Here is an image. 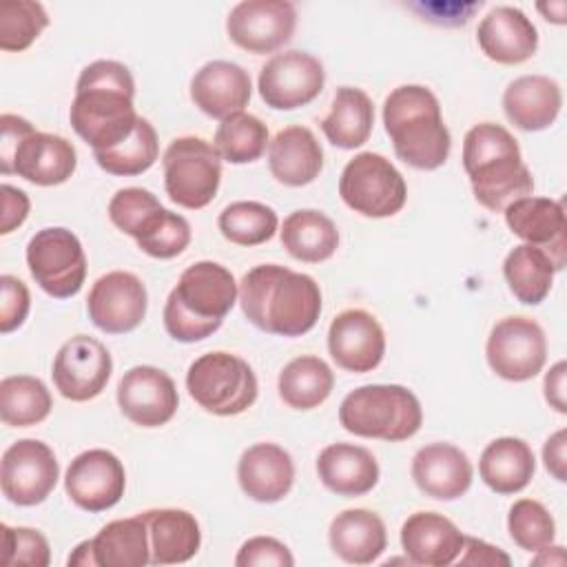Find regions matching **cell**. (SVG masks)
Returning a JSON list of instances; mask_svg holds the SVG:
<instances>
[{
  "mask_svg": "<svg viewBox=\"0 0 567 567\" xmlns=\"http://www.w3.org/2000/svg\"><path fill=\"white\" fill-rule=\"evenodd\" d=\"M135 80L117 60H95L80 71L69 120L73 131L93 148L111 151L126 142L140 115L135 113Z\"/></svg>",
  "mask_w": 567,
  "mask_h": 567,
  "instance_id": "obj_1",
  "label": "cell"
},
{
  "mask_svg": "<svg viewBox=\"0 0 567 567\" xmlns=\"http://www.w3.org/2000/svg\"><path fill=\"white\" fill-rule=\"evenodd\" d=\"M239 306L246 319L268 334L301 337L321 315V288L306 275L279 264H261L239 281Z\"/></svg>",
  "mask_w": 567,
  "mask_h": 567,
  "instance_id": "obj_2",
  "label": "cell"
},
{
  "mask_svg": "<svg viewBox=\"0 0 567 567\" xmlns=\"http://www.w3.org/2000/svg\"><path fill=\"white\" fill-rule=\"evenodd\" d=\"M463 168L476 202L492 213H503L512 202L534 190L516 137L494 122H481L465 133Z\"/></svg>",
  "mask_w": 567,
  "mask_h": 567,
  "instance_id": "obj_3",
  "label": "cell"
},
{
  "mask_svg": "<svg viewBox=\"0 0 567 567\" xmlns=\"http://www.w3.org/2000/svg\"><path fill=\"white\" fill-rule=\"evenodd\" d=\"M239 299V284L217 261L188 266L164 306V328L182 343H195L219 330L224 317Z\"/></svg>",
  "mask_w": 567,
  "mask_h": 567,
  "instance_id": "obj_4",
  "label": "cell"
},
{
  "mask_svg": "<svg viewBox=\"0 0 567 567\" xmlns=\"http://www.w3.org/2000/svg\"><path fill=\"white\" fill-rule=\"evenodd\" d=\"M383 126L401 162L416 171H434L450 157L452 135L436 95L421 84H403L383 102Z\"/></svg>",
  "mask_w": 567,
  "mask_h": 567,
  "instance_id": "obj_5",
  "label": "cell"
},
{
  "mask_svg": "<svg viewBox=\"0 0 567 567\" xmlns=\"http://www.w3.org/2000/svg\"><path fill=\"white\" fill-rule=\"evenodd\" d=\"M0 173L18 175L38 186L64 184L78 166L75 146L55 133L35 131L20 115H0Z\"/></svg>",
  "mask_w": 567,
  "mask_h": 567,
  "instance_id": "obj_6",
  "label": "cell"
},
{
  "mask_svg": "<svg viewBox=\"0 0 567 567\" xmlns=\"http://www.w3.org/2000/svg\"><path fill=\"white\" fill-rule=\"evenodd\" d=\"M339 423L354 436L399 443L421 430L423 408L405 385L370 383L346 394L339 405Z\"/></svg>",
  "mask_w": 567,
  "mask_h": 567,
  "instance_id": "obj_7",
  "label": "cell"
},
{
  "mask_svg": "<svg viewBox=\"0 0 567 567\" xmlns=\"http://www.w3.org/2000/svg\"><path fill=\"white\" fill-rule=\"evenodd\" d=\"M186 390L202 410L215 416H235L257 401L259 383L248 361L217 350L188 365Z\"/></svg>",
  "mask_w": 567,
  "mask_h": 567,
  "instance_id": "obj_8",
  "label": "cell"
},
{
  "mask_svg": "<svg viewBox=\"0 0 567 567\" xmlns=\"http://www.w3.org/2000/svg\"><path fill=\"white\" fill-rule=\"evenodd\" d=\"M164 188L171 202L197 210L208 206L221 182V157L213 144L202 137H175L162 157Z\"/></svg>",
  "mask_w": 567,
  "mask_h": 567,
  "instance_id": "obj_9",
  "label": "cell"
},
{
  "mask_svg": "<svg viewBox=\"0 0 567 567\" xmlns=\"http://www.w3.org/2000/svg\"><path fill=\"white\" fill-rule=\"evenodd\" d=\"M339 195L348 208L363 217L396 215L408 199V186L396 166L372 151L357 153L341 171Z\"/></svg>",
  "mask_w": 567,
  "mask_h": 567,
  "instance_id": "obj_10",
  "label": "cell"
},
{
  "mask_svg": "<svg viewBox=\"0 0 567 567\" xmlns=\"http://www.w3.org/2000/svg\"><path fill=\"white\" fill-rule=\"evenodd\" d=\"M27 266L35 284L55 299H69L86 279V255L75 233L62 226L38 230L27 244Z\"/></svg>",
  "mask_w": 567,
  "mask_h": 567,
  "instance_id": "obj_11",
  "label": "cell"
},
{
  "mask_svg": "<svg viewBox=\"0 0 567 567\" xmlns=\"http://www.w3.org/2000/svg\"><path fill=\"white\" fill-rule=\"evenodd\" d=\"M485 357L496 377L514 383L529 381L547 361L545 330L529 317H505L489 330Z\"/></svg>",
  "mask_w": 567,
  "mask_h": 567,
  "instance_id": "obj_12",
  "label": "cell"
},
{
  "mask_svg": "<svg viewBox=\"0 0 567 567\" xmlns=\"http://www.w3.org/2000/svg\"><path fill=\"white\" fill-rule=\"evenodd\" d=\"M58 478L60 463L53 450L38 439H20L2 454L0 487L13 505H40L55 489Z\"/></svg>",
  "mask_w": 567,
  "mask_h": 567,
  "instance_id": "obj_13",
  "label": "cell"
},
{
  "mask_svg": "<svg viewBox=\"0 0 567 567\" xmlns=\"http://www.w3.org/2000/svg\"><path fill=\"white\" fill-rule=\"evenodd\" d=\"M326 84L323 64L306 51H284L272 55L259 71L257 89L266 106L292 111L310 104Z\"/></svg>",
  "mask_w": 567,
  "mask_h": 567,
  "instance_id": "obj_14",
  "label": "cell"
},
{
  "mask_svg": "<svg viewBox=\"0 0 567 567\" xmlns=\"http://www.w3.org/2000/svg\"><path fill=\"white\" fill-rule=\"evenodd\" d=\"M111 372L113 359L106 346L89 334H75L60 346L51 377L64 399L82 403L102 394Z\"/></svg>",
  "mask_w": 567,
  "mask_h": 567,
  "instance_id": "obj_15",
  "label": "cell"
},
{
  "mask_svg": "<svg viewBox=\"0 0 567 567\" xmlns=\"http://www.w3.org/2000/svg\"><path fill=\"white\" fill-rule=\"evenodd\" d=\"M297 9L288 0H244L226 18V33L239 49L261 55L281 49L295 33Z\"/></svg>",
  "mask_w": 567,
  "mask_h": 567,
  "instance_id": "obj_16",
  "label": "cell"
},
{
  "mask_svg": "<svg viewBox=\"0 0 567 567\" xmlns=\"http://www.w3.org/2000/svg\"><path fill=\"white\" fill-rule=\"evenodd\" d=\"M148 308V295L142 279L128 270H111L102 275L89 290L86 310L95 328L106 334H124L135 330Z\"/></svg>",
  "mask_w": 567,
  "mask_h": 567,
  "instance_id": "obj_17",
  "label": "cell"
},
{
  "mask_svg": "<svg viewBox=\"0 0 567 567\" xmlns=\"http://www.w3.org/2000/svg\"><path fill=\"white\" fill-rule=\"evenodd\" d=\"M126 489L122 461L102 447L80 452L66 467L64 492L84 512H104L120 503Z\"/></svg>",
  "mask_w": 567,
  "mask_h": 567,
  "instance_id": "obj_18",
  "label": "cell"
},
{
  "mask_svg": "<svg viewBox=\"0 0 567 567\" xmlns=\"http://www.w3.org/2000/svg\"><path fill=\"white\" fill-rule=\"evenodd\" d=\"M120 412L140 427L166 425L177 408L179 394L175 381L155 365H135L117 383Z\"/></svg>",
  "mask_w": 567,
  "mask_h": 567,
  "instance_id": "obj_19",
  "label": "cell"
},
{
  "mask_svg": "<svg viewBox=\"0 0 567 567\" xmlns=\"http://www.w3.org/2000/svg\"><path fill=\"white\" fill-rule=\"evenodd\" d=\"M328 352L346 372H370L383 361L385 332L368 310L348 308L330 321Z\"/></svg>",
  "mask_w": 567,
  "mask_h": 567,
  "instance_id": "obj_20",
  "label": "cell"
},
{
  "mask_svg": "<svg viewBox=\"0 0 567 567\" xmlns=\"http://www.w3.org/2000/svg\"><path fill=\"white\" fill-rule=\"evenodd\" d=\"M507 228L529 246L543 248L556 270H563L567 264V224L563 202L549 197H520L512 202L505 210Z\"/></svg>",
  "mask_w": 567,
  "mask_h": 567,
  "instance_id": "obj_21",
  "label": "cell"
},
{
  "mask_svg": "<svg viewBox=\"0 0 567 567\" xmlns=\"http://www.w3.org/2000/svg\"><path fill=\"white\" fill-rule=\"evenodd\" d=\"M476 42L492 62L523 64L538 49V31L520 9L501 4L478 22Z\"/></svg>",
  "mask_w": 567,
  "mask_h": 567,
  "instance_id": "obj_22",
  "label": "cell"
},
{
  "mask_svg": "<svg viewBox=\"0 0 567 567\" xmlns=\"http://www.w3.org/2000/svg\"><path fill=\"white\" fill-rule=\"evenodd\" d=\"M252 82L244 66L228 60H210L190 78V100L208 117L224 120L244 111Z\"/></svg>",
  "mask_w": 567,
  "mask_h": 567,
  "instance_id": "obj_23",
  "label": "cell"
},
{
  "mask_svg": "<svg viewBox=\"0 0 567 567\" xmlns=\"http://www.w3.org/2000/svg\"><path fill=\"white\" fill-rule=\"evenodd\" d=\"M412 478L425 496L456 501L470 489L474 470L461 447L452 443H430L414 454Z\"/></svg>",
  "mask_w": 567,
  "mask_h": 567,
  "instance_id": "obj_24",
  "label": "cell"
},
{
  "mask_svg": "<svg viewBox=\"0 0 567 567\" xmlns=\"http://www.w3.org/2000/svg\"><path fill=\"white\" fill-rule=\"evenodd\" d=\"M237 481L248 498L257 503H277L292 489V456L277 443H255L239 456Z\"/></svg>",
  "mask_w": 567,
  "mask_h": 567,
  "instance_id": "obj_25",
  "label": "cell"
},
{
  "mask_svg": "<svg viewBox=\"0 0 567 567\" xmlns=\"http://www.w3.org/2000/svg\"><path fill=\"white\" fill-rule=\"evenodd\" d=\"M465 534L443 514L414 512L401 527V547L408 563L421 567H447L456 563Z\"/></svg>",
  "mask_w": 567,
  "mask_h": 567,
  "instance_id": "obj_26",
  "label": "cell"
},
{
  "mask_svg": "<svg viewBox=\"0 0 567 567\" xmlns=\"http://www.w3.org/2000/svg\"><path fill=\"white\" fill-rule=\"evenodd\" d=\"M317 474L326 489L337 496H363L379 483L374 454L354 443H332L317 456Z\"/></svg>",
  "mask_w": 567,
  "mask_h": 567,
  "instance_id": "obj_27",
  "label": "cell"
},
{
  "mask_svg": "<svg viewBox=\"0 0 567 567\" xmlns=\"http://www.w3.org/2000/svg\"><path fill=\"white\" fill-rule=\"evenodd\" d=\"M563 106L560 84L549 75H520L503 93V111L520 131H543L551 126Z\"/></svg>",
  "mask_w": 567,
  "mask_h": 567,
  "instance_id": "obj_28",
  "label": "cell"
},
{
  "mask_svg": "<svg viewBox=\"0 0 567 567\" xmlns=\"http://www.w3.org/2000/svg\"><path fill=\"white\" fill-rule=\"evenodd\" d=\"M270 175L284 186H306L323 168V148L306 126H286L268 144Z\"/></svg>",
  "mask_w": 567,
  "mask_h": 567,
  "instance_id": "obj_29",
  "label": "cell"
},
{
  "mask_svg": "<svg viewBox=\"0 0 567 567\" xmlns=\"http://www.w3.org/2000/svg\"><path fill=\"white\" fill-rule=\"evenodd\" d=\"M328 540L332 551L350 565H370L379 560V556L388 547L385 523L379 514L354 507L343 509L330 520Z\"/></svg>",
  "mask_w": 567,
  "mask_h": 567,
  "instance_id": "obj_30",
  "label": "cell"
},
{
  "mask_svg": "<svg viewBox=\"0 0 567 567\" xmlns=\"http://www.w3.org/2000/svg\"><path fill=\"white\" fill-rule=\"evenodd\" d=\"M142 516L148 527L151 565H179L199 551L202 529L190 512L162 507L142 512Z\"/></svg>",
  "mask_w": 567,
  "mask_h": 567,
  "instance_id": "obj_31",
  "label": "cell"
},
{
  "mask_svg": "<svg viewBox=\"0 0 567 567\" xmlns=\"http://www.w3.org/2000/svg\"><path fill=\"white\" fill-rule=\"evenodd\" d=\"M536 472V458L529 443L516 436H501L487 443L478 461L483 483L496 494H518Z\"/></svg>",
  "mask_w": 567,
  "mask_h": 567,
  "instance_id": "obj_32",
  "label": "cell"
},
{
  "mask_svg": "<svg viewBox=\"0 0 567 567\" xmlns=\"http://www.w3.org/2000/svg\"><path fill=\"white\" fill-rule=\"evenodd\" d=\"M171 217L173 210L164 208L151 190L140 186L120 188L109 202L111 224L133 237L140 250L153 241V237L168 224Z\"/></svg>",
  "mask_w": 567,
  "mask_h": 567,
  "instance_id": "obj_33",
  "label": "cell"
},
{
  "mask_svg": "<svg viewBox=\"0 0 567 567\" xmlns=\"http://www.w3.org/2000/svg\"><path fill=\"white\" fill-rule=\"evenodd\" d=\"M281 246L290 257L319 264L330 259L339 248V230L334 221L315 208H301L290 213L281 224Z\"/></svg>",
  "mask_w": 567,
  "mask_h": 567,
  "instance_id": "obj_34",
  "label": "cell"
},
{
  "mask_svg": "<svg viewBox=\"0 0 567 567\" xmlns=\"http://www.w3.org/2000/svg\"><path fill=\"white\" fill-rule=\"evenodd\" d=\"M374 124V106L365 91L339 86L330 113L321 120L326 140L337 148H359L368 142Z\"/></svg>",
  "mask_w": 567,
  "mask_h": 567,
  "instance_id": "obj_35",
  "label": "cell"
},
{
  "mask_svg": "<svg viewBox=\"0 0 567 567\" xmlns=\"http://www.w3.org/2000/svg\"><path fill=\"white\" fill-rule=\"evenodd\" d=\"M93 543L97 567H144L151 565L148 527L142 514L106 523Z\"/></svg>",
  "mask_w": 567,
  "mask_h": 567,
  "instance_id": "obj_36",
  "label": "cell"
},
{
  "mask_svg": "<svg viewBox=\"0 0 567 567\" xmlns=\"http://www.w3.org/2000/svg\"><path fill=\"white\" fill-rule=\"evenodd\" d=\"M332 388H334L332 368L315 354H301L288 361L277 379L279 396L292 410L319 408L330 396Z\"/></svg>",
  "mask_w": 567,
  "mask_h": 567,
  "instance_id": "obj_37",
  "label": "cell"
},
{
  "mask_svg": "<svg viewBox=\"0 0 567 567\" xmlns=\"http://www.w3.org/2000/svg\"><path fill=\"white\" fill-rule=\"evenodd\" d=\"M556 266L551 257L536 246L518 244L503 261V277L509 292L525 306H538L551 290Z\"/></svg>",
  "mask_w": 567,
  "mask_h": 567,
  "instance_id": "obj_38",
  "label": "cell"
},
{
  "mask_svg": "<svg viewBox=\"0 0 567 567\" xmlns=\"http://www.w3.org/2000/svg\"><path fill=\"white\" fill-rule=\"evenodd\" d=\"M51 408V392L42 379L31 374H13L0 381V419L4 425H38L49 416Z\"/></svg>",
  "mask_w": 567,
  "mask_h": 567,
  "instance_id": "obj_39",
  "label": "cell"
},
{
  "mask_svg": "<svg viewBox=\"0 0 567 567\" xmlns=\"http://www.w3.org/2000/svg\"><path fill=\"white\" fill-rule=\"evenodd\" d=\"M268 144V126L246 111L224 117L213 140L219 157L230 164H250L259 159Z\"/></svg>",
  "mask_w": 567,
  "mask_h": 567,
  "instance_id": "obj_40",
  "label": "cell"
},
{
  "mask_svg": "<svg viewBox=\"0 0 567 567\" xmlns=\"http://www.w3.org/2000/svg\"><path fill=\"white\" fill-rule=\"evenodd\" d=\"M217 226H219V233L224 235V239H228L230 244L259 246V244L272 239V235L277 233V226H279V217L270 206H266L261 202L241 199V202L228 204L219 213Z\"/></svg>",
  "mask_w": 567,
  "mask_h": 567,
  "instance_id": "obj_41",
  "label": "cell"
},
{
  "mask_svg": "<svg viewBox=\"0 0 567 567\" xmlns=\"http://www.w3.org/2000/svg\"><path fill=\"white\" fill-rule=\"evenodd\" d=\"M159 155V142L153 124L146 117L137 120L133 135L111 151L93 153L97 166L111 175L133 177L148 171Z\"/></svg>",
  "mask_w": 567,
  "mask_h": 567,
  "instance_id": "obj_42",
  "label": "cell"
},
{
  "mask_svg": "<svg viewBox=\"0 0 567 567\" xmlns=\"http://www.w3.org/2000/svg\"><path fill=\"white\" fill-rule=\"evenodd\" d=\"M49 27V16L40 2L4 0L0 2V49L24 51Z\"/></svg>",
  "mask_w": 567,
  "mask_h": 567,
  "instance_id": "obj_43",
  "label": "cell"
},
{
  "mask_svg": "<svg viewBox=\"0 0 567 567\" xmlns=\"http://www.w3.org/2000/svg\"><path fill=\"white\" fill-rule=\"evenodd\" d=\"M509 538L525 551H538L554 543L556 523L549 509L534 498H518L507 514Z\"/></svg>",
  "mask_w": 567,
  "mask_h": 567,
  "instance_id": "obj_44",
  "label": "cell"
},
{
  "mask_svg": "<svg viewBox=\"0 0 567 567\" xmlns=\"http://www.w3.org/2000/svg\"><path fill=\"white\" fill-rule=\"evenodd\" d=\"M2 534V549L0 563L4 567H47L51 563V547L49 540L31 527H11L7 523L0 525Z\"/></svg>",
  "mask_w": 567,
  "mask_h": 567,
  "instance_id": "obj_45",
  "label": "cell"
},
{
  "mask_svg": "<svg viewBox=\"0 0 567 567\" xmlns=\"http://www.w3.org/2000/svg\"><path fill=\"white\" fill-rule=\"evenodd\" d=\"M31 308V295L24 281L13 275L0 277V332L9 334L18 330Z\"/></svg>",
  "mask_w": 567,
  "mask_h": 567,
  "instance_id": "obj_46",
  "label": "cell"
},
{
  "mask_svg": "<svg viewBox=\"0 0 567 567\" xmlns=\"http://www.w3.org/2000/svg\"><path fill=\"white\" fill-rule=\"evenodd\" d=\"M235 565L237 567H268V565L292 567L295 558L281 540L272 536H252L239 547L235 556Z\"/></svg>",
  "mask_w": 567,
  "mask_h": 567,
  "instance_id": "obj_47",
  "label": "cell"
},
{
  "mask_svg": "<svg viewBox=\"0 0 567 567\" xmlns=\"http://www.w3.org/2000/svg\"><path fill=\"white\" fill-rule=\"evenodd\" d=\"M0 195H2V217H0V235H9L13 233L18 226L24 224V219L29 217V195L11 184H2L0 186Z\"/></svg>",
  "mask_w": 567,
  "mask_h": 567,
  "instance_id": "obj_48",
  "label": "cell"
},
{
  "mask_svg": "<svg viewBox=\"0 0 567 567\" xmlns=\"http://www.w3.org/2000/svg\"><path fill=\"white\" fill-rule=\"evenodd\" d=\"M456 563L461 565H487V567H509L512 565V558L496 545H489L481 538H474V536H465L463 538V549L456 558Z\"/></svg>",
  "mask_w": 567,
  "mask_h": 567,
  "instance_id": "obj_49",
  "label": "cell"
},
{
  "mask_svg": "<svg viewBox=\"0 0 567 567\" xmlns=\"http://www.w3.org/2000/svg\"><path fill=\"white\" fill-rule=\"evenodd\" d=\"M565 445H567V430L554 432L545 445H543V463L545 470L560 483L567 481V456H565Z\"/></svg>",
  "mask_w": 567,
  "mask_h": 567,
  "instance_id": "obj_50",
  "label": "cell"
},
{
  "mask_svg": "<svg viewBox=\"0 0 567 567\" xmlns=\"http://www.w3.org/2000/svg\"><path fill=\"white\" fill-rule=\"evenodd\" d=\"M565 379H567V363L558 361L549 368V372L545 374V401L549 403V408H554L558 414L567 412V399H565Z\"/></svg>",
  "mask_w": 567,
  "mask_h": 567,
  "instance_id": "obj_51",
  "label": "cell"
},
{
  "mask_svg": "<svg viewBox=\"0 0 567 567\" xmlns=\"http://www.w3.org/2000/svg\"><path fill=\"white\" fill-rule=\"evenodd\" d=\"M69 565H80V567H97L95 565V554H93V543L82 540L66 558Z\"/></svg>",
  "mask_w": 567,
  "mask_h": 567,
  "instance_id": "obj_52",
  "label": "cell"
},
{
  "mask_svg": "<svg viewBox=\"0 0 567 567\" xmlns=\"http://www.w3.org/2000/svg\"><path fill=\"white\" fill-rule=\"evenodd\" d=\"M538 556L532 558L534 565H563L565 563V547L563 545H547L536 551Z\"/></svg>",
  "mask_w": 567,
  "mask_h": 567,
  "instance_id": "obj_53",
  "label": "cell"
},
{
  "mask_svg": "<svg viewBox=\"0 0 567 567\" xmlns=\"http://www.w3.org/2000/svg\"><path fill=\"white\" fill-rule=\"evenodd\" d=\"M547 22H554V24H565V11H567V4L563 0H556V2H540L536 7Z\"/></svg>",
  "mask_w": 567,
  "mask_h": 567,
  "instance_id": "obj_54",
  "label": "cell"
}]
</instances>
